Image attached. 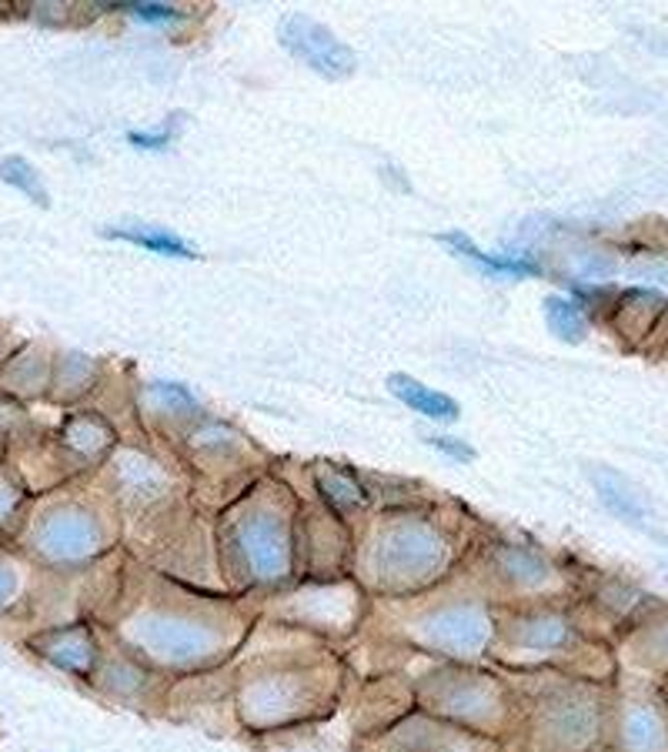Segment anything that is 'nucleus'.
<instances>
[{"instance_id": "f257e3e1", "label": "nucleus", "mask_w": 668, "mask_h": 752, "mask_svg": "<svg viewBox=\"0 0 668 752\" xmlns=\"http://www.w3.org/2000/svg\"><path fill=\"white\" fill-rule=\"evenodd\" d=\"M449 562V546H444L441 528L421 515H394L375 532L368 568L375 575V586L388 592H412Z\"/></svg>"}, {"instance_id": "f03ea898", "label": "nucleus", "mask_w": 668, "mask_h": 752, "mask_svg": "<svg viewBox=\"0 0 668 752\" xmlns=\"http://www.w3.org/2000/svg\"><path fill=\"white\" fill-rule=\"evenodd\" d=\"M127 639L167 669H198L225 652L228 629L188 609H154L127 626Z\"/></svg>"}, {"instance_id": "7ed1b4c3", "label": "nucleus", "mask_w": 668, "mask_h": 752, "mask_svg": "<svg viewBox=\"0 0 668 752\" xmlns=\"http://www.w3.org/2000/svg\"><path fill=\"white\" fill-rule=\"evenodd\" d=\"M228 555L251 582H275L291 568V518L275 496H257L228 522Z\"/></svg>"}, {"instance_id": "20e7f679", "label": "nucleus", "mask_w": 668, "mask_h": 752, "mask_svg": "<svg viewBox=\"0 0 668 752\" xmlns=\"http://www.w3.org/2000/svg\"><path fill=\"white\" fill-rule=\"evenodd\" d=\"M298 673L301 669H272L254 676L241 692V716L261 729L304 716L311 705V686Z\"/></svg>"}, {"instance_id": "39448f33", "label": "nucleus", "mask_w": 668, "mask_h": 752, "mask_svg": "<svg viewBox=\"0 0 668 752\" xmlns=\"http://www.w3.org/2000/svg\"><path fill=\"white\" fill-rule=\"evenodd\" d=\"M278 37L285 48L307 64L311 71H318L328 80H341L354 74V51L348 48L344 40L335 37V30H328L325 24H318L315 17L304 14H288L278 27Z\"/></svg>"}, {"instance_id": "423d86ee", "label": "nucleus", "mask_w": 668, "mask_h": 752, "mask_svg": "<svg viewBox=\"0 0 668 752\" xmlns=\"http://www.w3.org/2000/svg\"><path fill=\"white\" fill-rule=\"evenodd\" d=\"M492 615H488L478 602H449L421 618L418 636L449 655H478L488 642H492Z\"/></svg>"}, {"instance_id": "0eeeda50", "label": "nucleus", "mask_w": 668, "mask_h": 752, "mask_svg": "<svg viewBox=\"0 0 668 752\" xmlns=\"http://www.w3.org/2000/svg\"><path fill=\"white\" fill-rule=\"evenodd\" d=\"M428 702H434L449 719L471 726V729H481L492 719H499L502 692L492 679L475 676V673H458V676L431 679Z\"/></svg>"}, {"instance_id": "6e6552de", "label": "nucleus", "mask_w": 668, "mask_h": 752, "mask_svg": "<svg viewBox=\"0 0 668 752\" xmlns=\"http://www.w3.org/2000/svg\"><path fill=\"white\" fill-rule=\"evenodd\" d=\"M101 546V528L84 509H58L37 525V549L54 562H77L94 555Z\"/></svg>"}, {"instance_id": "1a4fd4ad", "label": "nucleus", "mask_w": 668, "mask_h": 752, "mask_svg": "<svg viewBox=\"0 0 668 752\" xmlns=\"http://www.w3.org/2000/svg\"><path fill=\"white\" fill-rule=\"evenodd\" d=\"M545 732L562 749H585L598 736V710L589 699L565 695L545 713Z\"/></svg>"}, {"instance_id": "9d476101", "label": "nucleus", "mask_w": 668, "mask_h": 752, "mask_svg": "<svg viewBox=\"0 0 668 752\" xmlns=\"http://www.w3.org/2000/svg\"><path fill=\"white\" fill-rule=\"evenodd\" d=\"M311 475H315L318 492L331 512L351 515V512H362L368 505V489L348 468H341L335 462H318L315 468H311Z\"/></svg>"}, {"instance_id": "9b49d317", "label": "nucleus", "mask_w": 668, "mask_h": 752, "mask_svg": "<svg viewBox=\"0 0 668 752\" xmlns=\"http://www.w3.org/2000/svg\"><path fill=\"white\" fill-rule=\"evenodd\" d=\"M438 241H444L452 251H458L462 258H468L478 272L492 275V278H528V275H539V264L531 258H518V254H484L471 238H465L462 231H449V235H438Z\"/></svg>"}, {"instance_id": "f8f14e48", "label": "nucleus", "mask_w": 668, "mask_h": 752, "mask_svg": "<svg viewBox=\"0 0 668 752\" xmlns=\"http://www.w3.org/2000/svg\"><path fill=\"white\" fill-rule=\"evenodd\" d=\"M571 629L562 615L542 612V615H525L515 623L512 629V642L518 649H531V652H555L562 646H568Z\"/></svg>"}, {"instance_id": "ddd939ff", "label": "nucleus", "mask_w": 668, "mask_h": 752, "mask_svg": "<svg viewBox=\"0 0 668 752\" xmlns=\"http://www.w3.org/2000/svg\"><path fill=\"white\" fill-rule=\"evenodd\" d=\"M388 388L394 398H401L408 409L428 415V418H438V422H455L458 418V405H455V398L449 394H441L408 375H388Z\"/></svg>"}, {"instance_id": "4468645a", "label": "nucleus", "mask_w": 668, "mask_h": 752, "mask_svg": "<svg viewBox=\"0 0 668 752\" xmlns=\"http://www.w3.org/2000/svg\"><path fill=\"white\" fill-rule=\"evenodd\" d=\"M37 649H43V655H48L51 662H58L61 669L67 673H91L94 659H98V649H94V639L87 636L84 629H71V632H54L43 639Z\"/></svg>"}, {"instance_id": "2eb2a0df", "label": "nucleus", "mask_w": 668, "mask_h": 752, "mask_svg": "<svg viewBox=\"0 0 668 752\" xmlns=\"http://www.w3.org/2000/svg\"><path fill=\"white\" fill-rule=\"evenodd\" d=\"M595 489H598V499L608 505V512H615L618 518H626L632 525L645 522V509L635 499V492L629 489L626 478H618L615 472H595Z\"/></svg>"}, {"instance_id": "dca6fc26", "label": "nucleus", "mask_w": 668, "mask_h": 752, "mask_svg": "<svg viewBox=\"0 0 668 752\" xmlns=\"http://www.w3.org/2000/svg\"><path fill=\"white\" fill-rule=\"evenodd\" d=\"M67 446L80 455V459H98L104 455L111 446H114V435H111V425H104L98 415H80L67 425L64 431Z\"/></svg>"}, {"instance_id": "f3484780", "label": "nucleus", "mask_w": 668, "mask_h": 752, "mask_svg": "<svg viewBox=\"0 0 668 752\" xmlns=\"http://www.w3.org/2000/svg\"><path fill=\"white\" fill-rule=\"evenodd\" d=\"M108 238H117V241H127V245H138V248H148V251H157V254H167V258H194V248L177 238L171 231H161V228H108Z\"/></svg>"}, {"instance_id": "a211bd4d", "label": "nucleus", "mask_w": 668, "mask_h": 752, "mask_svg": "<svg viewBox=\"0 0 668 752\" xmlns=\"http://www.w3.org/2000/svg\"><path fill=\"white\" fill-rule=\"evenodd\" d=\"M545 318H549V328L552 335H558L562 341L575 344V341H582L589 335V318L585 312L578 308L575 301L568 298H545Z\"/></svg>"}, {"instance_id": "6ab92c4d", "label": "nucleus", "mask_w": 668, "mask_h": 752, "mask_svg": "<svg viewBox=\"0 0 668 752\" xmlns=\"http://www.w3.org/2000/svg\"><path fill=\"white\" fill-rule=\"evenodd\" d=\"M499 568L508 575L515 586H539L549 579V562L528 549H502L499 552Z\"/></svg>"}, {"instance_id": "aec40b11", "label": "nucleus", "mask_w": 668, "mask_h": 752, "mask_svg": "<svg viewBox=\"0 0 668 752\" xmlns=\"http://www.w3.org/2000/svg\"><path fill=\"white\" fill-rule=\"evenodd\" d=\"M626 742L635 752H658L665 745L661 719L652 710H645V705H639V710H632L629 719H626Z\"/></svg>"}, {"instance_id": "412c9836", "label": "nucleus", "mask_w": 668, "mask_h": 752, "mask_svg": "<svg viewBox=\"0 0 668 752\" xmlns=\"http://www.w3.org/2000/svg\"><path fill=\"white\" fill-rule=\"evenodd\" d=\"M0 174H4V181H11L17 191H24L27 198L34 201H48L43 198V188H40V178L34 174V167L21 158H8L4 164H0Z\"/></svg>"}, {"instance_id": "4be33fe9", "label": "nucleus", "mask_w": 668, "mask_h": 752, "mask_svg": "<svg viewBox=\"0 0 668 752\" xmlns=\"http://www.w3.org/2000/svg\"><path fill=\"white\" fill-rule=\"evenodd\" d=\"M177 124H181V117H167V121H164L161 127H154V130H130L127 141L138 145V148H148V151H161V148H167V145L174 141Z\"/></svg>"}, {"instance_id": "5701e85b", "label": "nucleus", "mask_w": 668, "mask_h": 752, "mask_svg": "<svg viewBox=\"0 0 668 752\" xmlns=\"http://www.w3.org/2000/svg\"><path fill=\"white\" fill-rule=\"evenodd\" d=\"M428 446H434L438 452H444V455L455 459V462H471L475 459L471 446H465V441H458V438H449V435H431Z\"/></svg>"}, {"instance_id": "b1692460", "label": "nucleus", "mask_w": 668, "mask_h": 752, "mask_svg": "<svg viewBox=\"0 0 668 752\" xmlns=\"http://www.w3.org/2000/svg\"><path fill=\"white\" fill-rule=\"evenodd\" d=\"M17 502H21V489H17V481H11V478L0 475V522H4V518L17 509Z\"/></svg>"}, {"instance_id": "393cba45", "label": "nucleus", "mask_w": 668, "mask_h": 752, "mask_svg": "<svg viewBox=\"0 0 668 752\" xmlns=\"http://www.w3.org/2000/svg\"><path fill=\"white\" fill-rule=\"evenodd\" d=\"M130 14H138L141 21H177L181 17L177 8H161V4H130Z\"/></svg>"}, {"instance_id": "a878e982", "label": "nucleus", "mask_w": 668, "mask_h": 752, "mask_svg": "<svg viewBox=\"0 0 668 752\" xmlns=\"http://www.w3.org/2000/svg\"><path fill=\"white\" fill-rule=\"evenodd\" d=\"M11 592H14V575L8 568H0V602H4Z\"/></svg>"}]
</instances>
